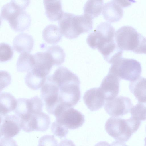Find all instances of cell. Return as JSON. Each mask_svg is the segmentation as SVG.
Returning a JSON list of instances; mask_svg holds the SVG:
<instances>
[{"mask_svg":"<svg viewBox=\"0 0 146 146\" xmlns=\"http://www.w3.org/2000/svg\"><path fill=\"white\" fill-rule=\"evenodd\" d=\"M51 76L59 88V102L72 107L75 105L81 97L80 82L78 76L63 66L58 67Z\"/></svg>","mask_w":146,"mask_h":146,"instance_id":"6da1fadb","label":"cell"},{"mask_svg":"<svg viewBox=\"0 0 146 146\" xmlns=\"http://www.w3.org/2000/svg\"><path fill=\"white\" fill-rule=\"evenodd\" d=\"M30 1L11 0L4 5L1 12V19L7 20L14 30L22 31L27 29L31 23L30 15L25 10Z\"/></svg>","mask_w":146,"mask_h":146,"instance_id":"7a4b0ae2","label":"cell"},{"mask_svg":"<svg viewBox=\"0 0 146 146\" xmlns=\"http://www.w3.org/2000/svg\"><path fill=\"white\" fill-rule=\"evenodd\" d=\"M141 123V121L132 117L124 119L112 117L107 120L105 127L109 135L116 141L124 142L130 139L139 129Z\"/></svg>","mask_w":146,"mask_h":146,"instance_id":"3957f363","label":"cell"},{"mask_svg":"<svg viewBox=\"0 0 146 146\" xmlns=\"http://www.w3.org/2000/svg\"><path fill=\"white\" fill-rule=\"evenodd\" d=\"M141 63L133 59L120 57L115 60L109 68V72L114 74L120 79L132 82L141 74Z\"/></svg>","mask_w":146,"mask_h":146,"instance_id":"277c9868","label":"cell"},{"mask_svg":"<svg viewBox=\"0 0 146 146\" xmlns=\"http://www.w3.org/2000/svg\"><path fill=\"white\" fill-rule=\"evenodd\" d=\"M53 115L56 118L55 121L68 129H78L85 122L84 116L81 112L66 104H58Z\"/></svg>","mask_w":146,"mask_h":146,"instance_id":"5b68a950","label":"cell"},{"mask_svg":"<svg viewBox=\"0 0 146 146\" xmlns=\"http://www.w3.org/2000/svg\"><path fill=\"white\" fill-rule=\"evenodd\" d=\"M143 36L131 26H122L115 32L117 47L121 50L133 52L138 47Z\"/></svg>","mask_w":146,"mask_h":146,"instance_id":"8992f818","label":"cell"},{"mask_svg":"<svg viewBox=\"0 0 146 146\" xmlns=\"http://www.w3.org/2000/svg\"><path fill=\"white\" fill-rule=\"evenodd\" d=\"M115 33L114 27L110 23L102 22L88 34L86 41L92 48L98 49L114 41Z\"/></svg>","mask_w":146,"mask_h":146,"instance_id":"52a82bcc","label":"cell"},{"mask_svg":"<svg viewBox=\"0 0 146 146\" xmlns=\"http://www.w3.org/2000/svg\"><path fill=\"white\" fill-rule=\"evenodd\" d=\"M59 88L52 80L51 75L48 76L41 89V96L45 108L50 114L53 115L59 102Z\"/></svg>","mask_w":146,"mask_h":146,"instance_id":"ba28073f","label":"cell"},{"mask_svg":"<svg viewBox=\"0 0 146 146\" xmlns=\"http://www.w3.org/2000/svg\"><path fill=\"white\" fill-rule=\"evenodd\" d=\"M131 100L128 97L119 96L105 101L104 108L106 112L114 117L122 116L128 113L132 107Z\"/></svg>","mask_w":146,"mask_h":146,"instance_id":"9c48e42d","label":"cell"},{"mask_svg":"<svg viewBox=\"0 0 146 146\" xmlns=\"http://www.w3.org/2000/svg\"><path fill=\"white\" fill-rule=\"evenodd\" d=\"M120 80L116 75L109 72L103 78L99 88L106 101L112 99L118 95Z\"/></svg>","mask_w":146,"mask_h":146,"instance_id":"30bf717a","label":"cell"},{"mask_svg":"<svg viewBox=\"0 0 146 146\" xmlns=\"http://www.w3.org/2000/svg\"><path fill=\"white\" fill-rule=\"evenodd\" d=\"M1 121L0 137H13L21 129L20 119L15 115L1 117Z\"/></svg>","mask_w":146,"mask_h":146,"instance_id":"8fae6325","label":"cell"},{"mask_svg":"<svg viewBox=\"0 0 146 146\" xmlns=\"http://www.w3.org/2000/svg\"><path fill=\"white\" fill-rule=\"evenodd\" d=\"M34 64L31 71L39 75L46 77L54 65L48 53L45 52H38L33 54Z\"/></svg>","mask_w":146,"mask_h":146,"instance_id":"7c38bea8","label":"cell"},{"mask_svg":"<svg viewBox=\"0 0 146 146\" xmlns=\"http://www.w3.org/2000/svg\"><path fill=\"white\" fill-rule=\"evenodd\" d=\"M124 5L121 0H112L105 3L102 11L104 18L110 23L118 21L123 16Z\"/></svg>","mask_w":146,"mask_h":146,"instance_id":"4fadbf2b","label":"cell"},{"mask_svg":"<svg viewBox=\"0 0 146 146\" xmlns=\"http://www.w3.org/2000/svg\"><path fill=\"white\" fill-rule=\"evenodd\" d=\"M83 99L85 104L91 111H95L102 108L106 100L99 87L94 88L87 90Z\"/></svg>","mask_w":146,"mask_h":146,"instance_id":"5bb4252c","label":"cell"},{"mask_svg":"<svg viewBox=\"0 0 146 146\" xmlns=\"http://www.w3.org/2000/svg\"><path fill=\"white\" fill-rule=\"evenodd\" d=\"M34 44V40L31 35L25 33H20L16 36L13 42L14 49L21 53L30 52Z\"/></svg>","mask_w":146,"mask_h":146,"instance_id":"9a60e30c","label":"cell"},{"mask_svg":"<svg viewBox=\"0 0 146 146\" xmlns=\"http://www.w3.org/2000/svg\"><path fill=\"white\" fill-rule=\"evenodd\" d=\"M45 13L48 18L51 21H59L64 12L62 9L61 1H43Z\"/></svg>","mask_w":146,"mask_h":146,"instance_id":"2e32d148","label":"cell"},{"mask_svg":"<svg viewBox=\"0 0 146 146\" xmlns=\"http://www.w3.org/2000/svg\"><path fill=\"white\" fill-rule=\"evenodd\" d=\"M129 88L138 100V102H146V78L140 76L130 83Z\"/></svg>","mask_w":146,"mask_h":146,"instance_id":"e0dca14e","label":"cell"},{"mask_svg":"<svg viewBox=\"0 0 146 146\" xmlns=\"http://www.w3.org/2000/svg\"><path fill=\"white\" fill-rule=\"evenodd\" d=\"M0 116L8 115L14 111L17 105V100L11 94L3 92L0 94Z\"/></svg>","mask_w":146,"mask_h":146,"instance_id":"ac0fdd59","label":"cell"},{"mask_svg":"<svg viewBox=\"0 0 146 146\" xmlns=\"http://www.w3.org/2000/svg\"><path fill=\"white\" fill-rule=\"evenodd\" d=\"M42 36L44 40L47 43L54 44L61 40L62 35L57 26L50 24L47 25L44 29Z\"/></svg>","mask_w":146,"mask_h":146,"instance_id":"d6986e66","label":"cell"},{"mask_svg":"<svg viewBox=\"0 0 146 146\" xmlns=\"http://www.w3.org/2000/svg\"><path fill=\"white\" fill-rule=\"evenodd\" d=\"M34 64L33 54L29 53L21 54L16 64L17 71L20 72H29L33 69Z\"/></svg>","mask_w":146,"mask_h":146,"instance_id":"ffe728a7","label":"cell"},{"mask_svg":"<svg viewBox=\"0 0 146 146\" xmlns=\"http://www.w3.org/2000/svg\"><path fill=\"white\" fill-rule=\"evenodd\" d=\"M103 0H88L85 4L84 14L93 19L101 13L103 6Z\"/></svg>","mask_w":146,"mask_h":146,"instance_id":"44dd1931","label":"cell"},{"mask_svg":"<svg viewBox=\"0 0 146 146\" xmlns=\"http://www.w3.org/2000/svg\"><path fill=\"white\" fill-rule=\"evenodd\" d=\"M46 52L49 55L54 65L59 66L64 61L65 53L63 48L57 45L48 47Z\"/></svg>","mask_w":146,"mask_h":146,"instance_id":"7402d4cb","label":"cell"},{"mask_svg":"<svg viewBox=\"0 0 146 146\" xmlns=\"http://www.w3.org/2000/svg\"><path fill=\"white\" fill-rule=\"evenodd\" d=\"M46 78L30 71L26 75L25 78V82L29 88L34 90H36L42 87Z\"/></svg>","mask_w":146,"mask_h":146,"instance_id":"603a6c76","label":"cell"},{"mask_svg":"<svg viewBox=\"0 0 146 146\" xmlns=\"http://www.w3.org/2000/svg\"><path fill=\"white\" fill-rule=\"evenodd\" d=\"M36 131L44 132L48 128L50 124L49 115L42 111L35 114Z\"/></svg>","mask_w":146,"mask_h":146,"instance_id":"cb8c5ba5","label":"cell"},{"mask_svg":"<svg viewBox=\"0 0 146 146\" xmlns=\"http://www.w3.org/2000/svg\"><path fill=\"white\" fill-rule=\"evenodd\" d=\"M132 117L141 121L146 120V102L138 103L130 110Z\"/></svg>","mask_w":146,"mask_h":146,"instance_id":"d4e9b609","label":"cell"},{"mask_svg":"<svg viewBox=\"0 0 146 146\" xmlns=\"http://www.w3.org/2000/svg\"><path fill=\"white\" fill-rule=\"evenodd\" d=\"M13 51L12 47L5 43L0 44V61L5 62L10 60L13 57Z\"/></svg>","mask_w":146,"mask_h":146,"instance_id":"484cf974","label":"cell"},{"mask_svg":"<svg viewBox=\"0 0 146 146\" xmlns=\"http://www.w3.org/2000/svg\"><path fill=\"white\" fill-rule=\"evenodd\" d=\"M51 130L54 135L60 138L65 137L68 132V129L56 121L52 123Z\"/></svg>","mask_w":146,"mask_h":146,"instance_id":"4316f807","label":"cell"},{"mask_svg":"<svg viewBox=\"0 0 146 146\" xmlns=\"http://www.w3.org/2000/svg\"><path fill=\"white\" fill-rule=\"evenodd\" d=\"M40 146H58V142L54 136L45 135L41 137L38 141Z\"/></svg>","mask_w":146,"mask_h":146,"instance_id":"83f0119b","label":"cell"},{"mask_svg":"<svg viewBox=\"0 0 146 146\" xmlns=\"http://www.w3.org/2000/svg\"><path fill=\"white\" fill-rule=\"evenodd\" d=\"M0 146H17L15 141L12 138L0 137Z\"/></svg>","mask_w":146,"mask_h":146,"instance_id":"f1b7e54d","label":"cell"},{"mask_svg":"<svg viewBox=\"0 0 146 146\" xmlns=\"http://www.w3.org/2000/svg\"><path fill=\"white\" fill-rule=\"evenodd\" d=\"M133 52L137 54H146V37L143 36L138 47Z\"/></svg>","mask_w":146,"mask_h":146,"instance_id":"f546056e","label":"cell"},{"mask_svg":"<svg viewBox=\"0 0 146 146\" xmlns=\"http://www.w3.org/2000/svg\"><path fill=\"white\" fill-rule=\"evenodd\" d=\"M58 146H76L73 142L70 140H62L59 143Z\"/></svg>","mask_w":146,"mask_h":146,"instance_id":"4dcf8cb0","label":"cell"},{"mask_svg":"<svg viewBox=\"0 0 146 146\" xmlns=\"http://www.w3.org/2000/svg\"><path fill=\"white\" fill-rule=\"evenodd\" d=\"M94 146H111V145L108 142L103 141L98 143Z\"/></svg>","mask_w":146,"mask_h":146,"instance_id":"1f68e13d","label":"cell"},{"mask_svg":"<svg viewBox=\"0 0 146 146\" xmlns=\"http://www.w3.org/2000/svg\"><path fill=\"white\" fill-rule=\"evenodd\" d=\"M144 141H145V146H146V137H145V138L144 139Z\"/></svg>","mask_w":146,"mask_h":146,"instance_id":"d6a6232c","label":"cell"},{"mask_svg":"<svg viewBox=\"0 0 146 146\" xmlns=\"http://www.w3.org/2000/svg\"></svg>","mask_w":146,"mask_h":146,"instance_id":"836d02e7","label":"cell"}]
</instances>
